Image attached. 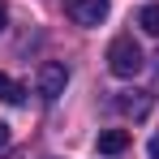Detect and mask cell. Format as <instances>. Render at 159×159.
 <instances>
[{
    "mask_svg": "<svg viewBox=\"0 0 159 159\" xmlns=\"http://www.w3.org/2000/svg\"><path fill=\"white\" fill-rule=\"evenodd\" d=\"M142 65H146V56H142V48H138L133 34H116V39L107 43V69H112L116 78H138Z\"/></svg>",
    "mask_w": 159,
    "mask_h": 159,
    "instance_id": "1",
    "label": "cell"
},
{
    "mask_svg": "<svg viewBox=\"0 0 159 159\" xmlns=\"http://www.w3.org/2000/svg\"><path fill=\"white\" fill-rule=\"evenodd\" d=\"M65 86H69V69H65L60 60H43V65H39V95H43L48 103H56V99L65 95Z\"/></svg>",
    "mask_w": 159,
    "mask_h": 159,
    "instance_id": "2",
    "label": "cell"
},
{
    "mask_svg": "<svg viewBox=\"0 0 159 159\" xmlns=\"http://www.w3.org/2000/svg\"><path fill=\"white\" fill-rule=\"evenodd\" d=\"M107 9H112L107 0H65V13H69L78 26H99L107 17Z\"/></svg>",
    "mask_w": 159,
    "mask_h": 159,
    "instance_id": "3",
    "label": "cell"
},
{
    "mask_svg": "<svg viewBox=\"0 0 159 159\" xmlns=\"http://www.w3.org/2000/svg\"><path fill=\"white\" fill-rule=\"evenodd\" d=\"M116 107H120L125 116H133V120H142V116L151 112V95H146V90H120V95H116Z\"/></svg>",
    "mask_w": 159,
    "mask_h": 159,
    "instance_id": "4",
    "label": "cell"
},
{
    "mask_svg": "<svg viewBox=\"0 0 159 159\" xmlns=\"http://www.w3.org/2000/svg\"><path fill=\"white\" fill-rule=\"evenodd\" d=\"M95 146H99V155H120L129 146V129H103L95 138Z\"/></svg>",
    "mask_w": 159,
    "mask_h": 159,
    "instance_id": "5",
    "label": "cell"
},
{
    "mask_svg": "<svg viewBox=\"0 0 159 159\" xmlns=\"http://www.w3.org/2000/svg\"><path fill=\"white\" fill-rule=\"evenodd\" d=\"M22 99H26V86L13 82L9 73H0V103H22Z\"/></svg>",
    "mask_w": 159,
    "mask_h": 159,
    "instance_id": "6",
    "label": "cell"
},
{
    "mask_svg": "<svg viewBox=\"0 0 159 159\" xmlns=\"http://www.w3.org/2000/svg\"><path fill=\"white\" fill-rule=\"evenodd\" d=\"M138 26L146 34H159V4H142L138 9Z\"/></svg>",
    "mask_w": 159,
    "mask_h": 159,
    "instance_id": "7",
    "label": "cell"
},
{
    "mask_svg": "<svg viewBox=\"0 0 159 159\" xmlns=\"http://www.w3.org/2000/svg\"><path fill=\"white\" fill-rule=\"evenodd\" d=\"M9 138H13V133H9V125H4V120H0V151H4V146H9Z\"/></svg>",
    "mask_w": 159,
    "mask_h": 159,
    "instance_id": "8",
    "label": "cell"
},
{
    "mask_svg": "<svg viewBox=\"0 0 159 159\" xmlns=\"http://www.w3.org/2000/svg\"><path fill=\"white\" fill-rule=\"evenodd\" d=\"M146 151H151V159H159V133L151 138V146H146Z\"/></svg>",
    "mask_w": 159,
    "mask_h": 159,
    "instance_id": "9",
    "label": "cell"
},
{
    "mask_svg": "<svg viewBox=\"0 0 159 159\" xmlns=\"http://www.w3.org/2000/svg\"><path fill=\"white\" fill-rule=\"evenodd\" d=\"M4 22H9V9H4V4H0V30H4Z\"/></svg>",
    "mask_w": 159,
    "mask_h": 159,
    "instance_id": "10",
    "label": "cell"
},
{
    "mask_svg": "<svg viewBox=\"0 0 159 159\" xmlns=\"http://www.w3.org/2000/svg\"><path fill=\"white\" fill-rule=\"evenodd\" d=\"M155 60H159V56H155Z\"/></svg>",
    "mask_w": 159,
    "mask_h": 159,
    "instance_id": "11",
    "label": "cell"
}]
</instances>
